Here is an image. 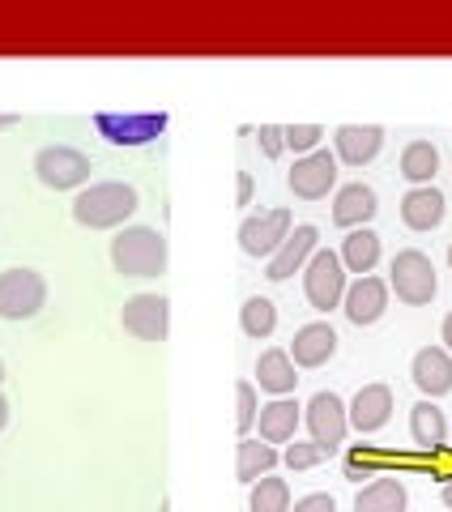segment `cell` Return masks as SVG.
Returning a JSON list of instances; mask_svg holds the SVG:
<instances>
[{"mask_svg": "<svg viewBox=\"0 0 452 512\" xmlns=\"http://www.w3.org/2000/svg\"><path fill=\"white\" fill-rule=\"evenodd\" d=\"M137 205H141V197H137L133 184L103 180V184H90V188L77 192L73 218L82 222V227H90V231H111V227H120L124 218H133Z\"/></svg>", "mask_w": 452, "mask_h": 512, "instance_id": "cell-1", "label": "cell"}, {"mask_svg": "<svg viewBox=\"0 0 452 512\" xmlns=\"http://www.w3.org/2000/svg\"><path fill=\"white\" fill-rule=\"evenodd\" d=\"M111 265L124 278H158L167 274V235L154 227H124L111 239Z\"/></svg>", "mask_w": 452, "mask_h": 512, "instance_id": "cell-2", "label": "cell"}, {"mask_svg": "<svg viewBox=\"0 0 452 512\" xmlns=\"http://www.w3.org/2000/svg\"><path fill=\"white\" fill-rule=\"evenodd\" d=\"M303 295H308V303L316 312L342 308V299H346V265H342V256L329 252V248H316L312 261L303 265Z\"/></svg>", "mask_w": 452, "mask_h": 512, "instance_id": "cell-3", "label": "cell"}, {"mask_svg": "<svg viewBox=\"0 0 452 512\" xmlns=\"http://www.w3.org/2000/svg\"><path fill=\"white\" fill-rule=\"evenodd\" d=\"M389 286L397 291L401 303H410V308H423V303L435 299L440 291V278H435V265L427 252L418 248H406L393 256V269H389Z\"/></svg>", "mask_w": 452, "mask_h": 512, "instance_id": "cell-4", "label": "cell"}, {"mask_svg": "<svg viewBox=\"0 0 452 512\" xmlns=\"http://www.w3.org/2000/svg\"><path fill=\"white\" fill-rule=\"evenodd\" d=\"M47 303L39 269H5L0 274V320H35Z\"/></svg>", "mask_w": 452, "mask_h": 512, "instance_id": "cell-5", "label": "cell"}, {"mask_svg": "<svg viewBox=\"0 0 452 512\" xmlns=\"http://www.w3.org/2000/svg\"><path fill=\"white\" fill-rule=\"evenodd\" d=\"M99 137L111 146H150L167 133V111H145V116H116V111H99L94 116Z\"/></svg>", "mask_w": 452, "mask_h": 512, "instance_id": "cell-6", "label": "cell"}, {"mask_svg": "<svg viewBox=\"0 0 452 512\" xmlns=\"http://www.w3.org/2000/svg\"><path fill=\"white\" fill-rule=\"evenodd\" d=\"M35 175L56 192L82 188L90 180V158L82 150H73V146H43L35 154Z\"/></svg>", "mask_w": 452, "mask_h": 512, "instance_id": "cell-7", "label": "cell"}, {"mask_svg": "<svg viewBox=\"0 0 452 512\" xmlns=\"http://www.w3.org/2000/svg\"><path fill=\"white\" fill-rule=\"evenodd\" d=\"M303 410H308L303 419H308L312 444H320L325 453H333V448L346 440V431H350V410H346V402H342L337 393H316Z\"/></svg>", "mask_w": 452, "mask_h": 512, "instance_id": "cell-8", "label": "cell"}, {"mask_svg": "<svg viewBox=\"0 0 452 512\" xmlns=\"http://www.w3.org/2000/svg\"><path fill=\"white\" fill-rule=\"evenodd\" d=\"M290 235V210H265V214H252L244 218V227H239V248L248 256H269L286 244Z\"/></svg>", "mask_w": 452, "mask_h": 512, "instance_id": "cell-9", "label": "cell"}, {"mask_svg": "<svg viewBox=\"0 0 452 512\" xmlns=\"http://www.w3.org/2000/svg\"><path fill=\"white\" fill-rule=\"evenodd\" d=\"M333 184H337V158L329 150H316V154L295 158V171H290V192H295L299 201L329 197Z\"/></svg>", "mask_w": 452, "mask_h": 512, "instance_id": "cell-10", "label": "cell"}, {"mask_svg": "<svg viewBox=\"0 0 452 512\" xmlns=\"http://www.w3.org/2000/svg\"><path fill=\"white\" fill-rule=\"evenodd\" d=\"M124 329L141 342H163L167 338V320H171V303L163 295H133L124 303Z\"/></svg>", "mask_w": 452, "mask_h": 512, "instance_id": "cell-11", "label": "cell"}, {"mask_svg": "<svg viewBox=\"0 0 452 512\" xmlns=\"http://www.w3.org/2000/svg\"><path fill=\"white\" fill-rule=\"evenodd\" d=\"M316 239H320V231L312 227V222H303V227H295L286 235V244L269 256V269H265V278L269 282H286L290 274H299L303 265L312 261V252H316Z\"/></svg>", "mask_w": 452, "mask_h": 512, "instance_id": "cell-12", "label": "cell"}, {"mask_svg": "<svg viewBox=\"0 0 452 512\" xmlns=\"http://www.w3.org/2000/svg\"><path fill=\"white\" fill-rule=\"evenodd\" d=\"M346 410H350V427L371 436V431H380L393 419V389L389 384H363Z\"/></svg>", "mask_w": 452, "mask_h": 512, "instance_id": "cell-13", "label": "cell"}, {"mask_svg": "<svg viewBox=\"0 0 452 512\" xmlns=\"http://www.w3.org/2000/svg\"><path fill=\"white\" fill-rule=\"evenodd\" d=\"M342 308L350 316V325H376V320L384 316V308H389V282H380V278L350 282Z\"/></svg>", "mask_w": 452, "mask_h": 512, "instance_id": "cell-14", "label": "cell"}, {"mask_svg": "<svg viewBox=\"0 0 452 512\" xmlns=\"http://www.w3.org/2000/svg\"><path fill=\"white\" fill-rule=\"evenodd\" d=\"M333 146H337V158H342L346 167H363V163H371V158L380 154L384 128L380 124H342L333 133Z\"/></svg>", "mask_w": 452, "mask_h": 512, "instance_id": "cell-15", "label": "cell"}, {"mask_svg": "<svg viewBox=\"0 0 452 512\" xmlns=\"http://www.w3.org/2000/svg\"><path fill=\"white\" fill-rule=\"evenodd\" d=\"M410 376L427 397H444L452 393V355L444 346H423L410 363Z\"/></svg>", "mask_w": 452, "mask_h": 512, "instance_id": "cell-16", "label": "cell"}, {"mask_svg": "<svg viewBox=\"0 0 452 512\" xmlns=\"http://www.w3.org/2000/svg\"><path fill=\"white\" fill-rule=\"evenodd\" d=\"M333 355H337V333H333V325H325V320L303 325L295 333V342H290V359H295V367H325Z\"/></svg>", "mask_w": 452, "mask_h": 512, "instance_id": "cell-17", "label": "cell"}, {"mask_svg": "<svg viewBox=\"0 0 452 512\" xmlns=\"http://www.w3.org/2000/svg\"><path fill=\"white\" fill-rule=\"evenodd\" d=\"M401 222L410 231H435L444 222V192L435 184H418L401 197Z\"/></svg>", "mask_w": 452, "mask_h": 512, "instance_id": "cell-18", "label": "cell"}, {"mask_svg": "<svg viewBox=\"0 0 452 512\" xmlns=\"http://www.w3.org/2000/svg\"><path fill=\"white\" fill-rule=\"evenodd\" d=\"M376 210H380L376 188H367V184H346V188H337V197H333V222L346 231L367 227V222L376 218Z\"/></svg>", "mask_w": 452, "mask_h": 512, "instance_id": "cell-19", "label": "cell"}, {"mask_svg": "<svg viewBox=\"0 0 452 512\" xmlns=\"http://www.w3.org/2000/svg\"><path fill=\"white\" fill-rule=\"evenodd\" d=\"M256 423H261V440L265 444H290L295 440V431H299V406L290 402V397H273L269 406H261Z\"/></svg>", "mask_w": 452, "mask_h": 512, "instance_id": "cell-20", "label": "cell"}, {"mask_svg": "<svg viewBox=\"0 0 452 512\" xmlns=\"http://www.w3.org/2000/svg\"><path fill=\"white\" fill-rule=\"evenodd\" d=\"M256 384H261L265 393L273 397H286V393H295V359H290V350H265L261 363H256Z\"/></svg>", "mask_w": 452, "mask_h": 512, "instance_id": "cell-21", "label": "cell"}, {"mask_svg": "<svg viewBox=\"0 0 452 512\" xmlns=\"http://www.w3.org/2000/svg\"><path fill=\"white\" fill-rule=\"evenodd\" d=\"M410 436L418 448H427V453H435V448H444L448 444V423H444V410L431 402H418L410 410Z\"/></svg>", "mask_w": 452, "mask_h": 512, "instance_id": "cell-22", "label": "cell"}, {"mask_svg": "<svg viewBox=\"0 0 452 512\" xmlns=\"http://www.w3.org/2000/svg\"><path fill=\"white\" fill-rule=\"evenodd\" d=\"M342 265H346V274H359V278H367L371 269H376V261H380V235L376 231H367V227H359V231H350L346 239H342Z\"/></svg>", "mask_w": 452, "mask_h": 512, "instance_id": "cell-23", "label": "cell"}, {"mask_svg": "<svg viewBox=\"0 0 452 512\" xmlns=\"http://www.w3.org/2000/svg\"><path fill=\"white\" fill-rule=\"evenodd\" d=\"M354 512H406V487L397 478L380 474L376 483H367L354 500Z\"/></svg>", "mask_w": 452, "mask_h": 512, "instance_id": "cell-24", "label": "cell"}, {"mask_svg": "<svg viewBox=\"0 0 452 512\" xmlns=\"http://www.w3.org/2000/svg\"><path fill=\"white\" fill-rule=\"evenodd\" d=\"M282 453L273 444H261V440H239V461H235V474L239 483H256V478H265L278 470Z\"/></svg>", "mask_w": 452, "mask_h": 512, "instance_id": "cell-25", "label": "cell"}, {"mask_svg": "<svg viewBox=\"0 0 452 512\" xmlns=\"http://www.w3.org/2000/svg\"><path fill=\"white\" fill-rule=\"evenodd\" d=\"M435 167H440V150L431 146V141H410L406 150H401V175L418 188V184H431Z\"/></svg>", "mask_w": 452, "mask_h": 512, "instance_id": "cell-26", "label": "cell"}, {"mask_svg": "<svg viewBox=\"0 0 452 512\" xmlns=\"http://www.w3.org/2000/svg\"><path fill=\"white\" fill-rule=\"evenodd\" d=\"M248 508L252 512H290V487H286V478H256L252 483V495H248Z\"/></svg>", "mask_w": 452, "mask_h": 512, "instance_id": "cell-27", "label": "cell"}, {"mask_svg": "<svg viewBox=\"0 0 452 512\" xmlns=\"http://www.w3.org/2000/svg\"><path fill=\"white\" fill-rule=\"evenodd\" d=\"M239 320H244V333H248V338L265 342L269 333L278 329V308H273V299L252 295V299L244 303V312H239Z\"/></svg>", "mask_w": 452, "mask_h": 512, "instance_id": "cell-28", "label": "cell"}, {"mask_svg": "<svg viewBox=\"0 0 452 512\" xmlns=\"http://www.w3.org/2000/svg\"><path fill=\"white\" fill-rule=\"evenodd\" d=\"M282 137H286V150H295V154H316V150H320V137H325V128H320V124H286Z\"/></svg>", "mask_w": 452, "mask_h": 512, "instance_id": "cell-29", "label": "cell"}, {"mask_svg": "<svg viewBox=\"0 0 452 512\" xmlns=\"http://www.w3.org/2000/svg\"><path fill=\"white\" fill-rule=\"evenodd\" d=\"M235 402H239L235 427H239V436L248 440V431H252V423H256V414H261V406H256V384H252V380H239V384H235Z\"/></svg>", "mask_w": 452, "mask_h": 512, "instance_id": "cell-30", "label": "cell"}, {"mask_svg": "<svg viewBox=\"0 0 452 512\" xmlns=\"http://www.w3.org/2000/svg\"><path fill=\"white\" fill-rule=\"evenodd\" d=\"M325 457H329V453H325L320 444H312V440H308V444L295 440V444H286V453H282V461H286L290 470H312V466H320Z\"/></svg>", "mask_w": 452, "mask_h": 512, "instance_id": "cell-31", "label": "cell"}, {"mask_svg": "<svg viewBox=\"0 0 452 512\" xmlns=\"http://www.w3.org/2000/svg\"><path fill=\"white\" fill-rule=\"evenodd\" d=\"M256 141H261L265 158H282V150H286V137H282V128H278V124H261V133H256Z\"/></svg>", "mask_w": 452, "mask_h": 512, "instance_id": "cell-32", "label": "cell"}, {"mask_svg": "<svg viewBox=\"0 0 452 512\" xmlns=\"http://www.w3.org/2000/svg\"><path fill=\"white\" fill-rule=\"evenodd\" d=\"M295 512H337V504H333V495L312 491V495H303V500H295Z\"/></svg>", "mask_w": 452, "mask_h": 512, "instance_id": "cell-33", "label": "cell"}, {"mask_svg": "<svg viewBox=\"0 0 452 512\" xmlns=\"http://www.w3.org/2000/svg\"><path fill=\"white\" fill-rule=\"evenodd\" d=\"M235 197H239V205H248V201H252V175H248V171H239V184H235Z\"/></svg>", "mask_w": 452, "mask_h": 512, "instance_id": "cell-34", "label": "cell"}, {"mask_svg": "<svg viewBox=\"0 0 452 512\" xmlns=\"http://www.w3.org/2000/svg\"><path fill=\"white\" fill-rule=\"evenodd\" d=\"M440 342H444V350L452 355V312L444 316V325H440Z\"/></svg>", "mask_w": 452, "mask_h": 512, "instance_id": "cell-35", "label": "cell"}, {"mask_svg": "<svg viewBox=\"0 0 452 512\" xmlns=\"http://www.w3.org/2000/svg\"><path fill=\"white\" fill-rule=\"evenodd\" d=\"M5 423H9V402L0 397V431H5Z\"/></svg>", "mask_w": 452, "mask_h": 512, "instance_id": "cell-36", "label": "cell"}, {"mask_svg": "<svg viewBox=\"0 0 452 512\" xmlns=\"http://www.w3.org/2000/svg\"><path fill=\"white\" fill-rule=\"evenodd\" d=\"M444 508L452 512V483H444Z\"/></svg>", "mask_w": 452, "mask_h": 512, "instance_id": "cell-37", "label": "cell"}, {"mask_svg": "<svg viewBox=\"0 0 452 512\" xmlns=\"http://www.w3.org/2000/svg\"><path fill=\"white\" fill-rule=\"evenodd\" d=\"M18 124V116H0V128H13Z\"/></svg>", "mask_w": 452, "mask_h": 512, "instance_id": "cell-38", "label": "cell"}, {"mask_svg": "<svg viewBox=\"0 0 452 512\" xmlns=\"http://www.w3.org/2000/svg\"><path fill=\"white\" fill-rule=\"evenodd\" d=\"M0 384H5V363H0Z\"/></svg>", "mask_w": 452, "mask_h": 512, "instance_id": "cell-39", "label": "cell"}, {"mask_svg": "<svg viewBox=\"0 0 452 512\" xmlns=\"http://www.w3.org/2000/svg\"><path fill=\"white\" fill-rule=\"evenodd\" d=\"M448 265H452V244H448Z\"/></svg>", "mask_w": 452, "mask_h": 512, "instance_id": "cell-40", "label": "cell"}]
</instances>
